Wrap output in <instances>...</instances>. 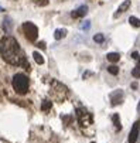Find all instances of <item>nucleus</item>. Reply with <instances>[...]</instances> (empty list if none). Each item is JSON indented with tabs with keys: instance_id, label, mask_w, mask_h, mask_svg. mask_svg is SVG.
Returning a JSON list of instances; mask_svg holds the SVG:
<instances>
[{
	"instance_id": "obj_1",
	"label": "nucleus",
	"mask_w": 140,
	"mask_h": 143,
	"mask_svg": "<svg viewBox=\"0 0 140 143\" xmlns=\"http://www.w3.org/2000/svg\"><path fill=\"white\" fill-rule=\"evenodd\" d=\"M0 52H2L4 61H7L9 64H13V65L24 64L26 69H30V65H28L27 60L24 58V52H21V48H20L19 43L13 37L6 35L2 40V43H0Z\"/></svg>"
},
{
	"instance_id": "obj_2",
	"label": "nucleus",
	"mask_w": 140,
	"mask_h": 143,
	"mask_svg": "<svg viewBox=\"0 0 140 143\" xmlns=\"http://www.w3.org/2000/svg\"><path fill=\"white\" fill-rule=\"evenodd\" d=\"M13 88L14 91L20 93V95H24V93L28 92V87H30V81H28V77L24 74H16L13 77Z\"/></svg>"
},
{
	"instance_id": "obj_3",
	"label": "nucleus",
	"mask_w": 140,
	"mask_h": 143,
	"mask_svg": "<svg viewBox=\"0 0 140 143\" xmlns=\"http://www.w3.org/2000/svg\"><path fill=\"white\" fill-rule=\"evenodd\" d=\"M21 30L24 33V35H26V38L28 40V41L34 43L37 38H38V28H37V26L34 23L31 21H26L21 24Z\"/></svg>"
},
{
	"instance_id": "obj_4",
	"label": "nucleus",
	"mask_w": 140,
	"mask_h": 143,
	"mask_svg": "<svg viewBox=\"0 0 140 143\" xmlns=\"http://www.w3.org/2000/svg\"><path fill=\"white\" fill-rule=\"evenodd\" d=\"M76 115H78V122L82 128L92 125V115L89 112L84 111V109H76Z\"/></svg>"
},
{
	"instance_id": "obj_5",
	"label": "nucleus",
	"mask_w": 140,
	"mask_h": 143,
	"mask_svg": "<svg viewBox=\"0 0 140 143\" xmlns=\"http://www.w3.org/2000/svg\"><path fill=\"white\" fill-rule=\"evenodd\" d=\"M123 99H125V92H123L122 89H116V91H113L110 93V104H112V106L122 104Z\"/></svg>"
},
{
	"instance_id": "obj_6",
	"label": "nucleus",
	"mask_w": 140,
	"mask_h": 143,
	"mask_svg": "<svg viewBox=\"0 0 140 143\" xmlns=\"http://www.w3.org/2000/svg\"><path fill=\"white\" fill-rule=\"evenodd\" d=\"M139 133H140V122H134L133 128H132L130 133H129V143H136L137 142V137H139Z\"/></svg>"
},
{
	"instance_id": "obj_7",
	"label": "nucleus",
	"mask_w": 140,
	"mask_h": 143,
	"mask_svg": "<svg viewBox=\"0 0 140 143\" xmlns=\"http://www.w3.org/2000/svg\"><path fill=\"white\" fill-rule=\"evenodd\" d=\"M86 13H88V6H81L78 7L76 10H74L71 13V17L72 19H78V17H84V16H86Z\"/></svg>"
},
{
	"instance_id": "obj_8",
	"label": "nucleus",
	"mask_w": 140,
	"mask_h": 143,
	"mask_svg": "<svg viewBox=\"0 0 140 143\" xmlns=\"http://www.w3.org/2000/svg\"><path fill=\"white\" fill-rule=\"evenodd\" d=\"M129 7H130V0H125V2H123L122 5L118 7V11L115 13V16H113V17H119V14L125 13V11H126L127 9H129Z\"/></svg>"
},
{
	"instance_id": "obj_9",
	"label": "nucleus",
	"mask_w": 140,
	"mask_h": 143,
	"mask_svg": "<svg viewBox=\"0 0 140 143\" xmlns=\"http://www.w3.org/2000/svg\"><path fill=\"white\" fill-rule=\"evenodd\" d=\"M65 35H67V30H65V28H58V30H55V33H54L55 40H61V38H64Z\"/></svg>"
},
{
	"instance_id": "obj_10",
	"label": "nucleus",
	"mask_w": 140,
	"mask_h": 143,
	"mask_svg": "<svg viewBox=\"0 0 140 143\" xmlns=\"http://www.w3.org/2000/svg\"><path fill=\"white\" fill-rule=\"evenodd\" d=\"M11 27H13V23H11V20L9 17L4 19V21H3V28H4L6 33H10L11 31Z\"/></svg>"
},
{
	"instance_id": "obj_11",
	"label": "nucleus",
	"mask_w": 140,
	"mask_h": 143,
	"mask_svg": "<svg viewBox=\"0 0 140 143\" xmlns=\"http://www.w3.org/2000/svg\"><path fill=\"white\" fill-rule=\"evenodd\" d=\"M106 58H108V61H110V62H118V61L120 60V55H119L118 52H109V54L106 55Z\"/></svg>"
},
{
	"instance_id": "obj_12",
	"label": "nucleus",
	"mask_w": 140,
	"mask_h": 143,
	"mask_svg": "<svg viewBox=\"0 0 140 143\" xmlns=\"http://www.w3.org/2000/svg\"><path fill=\"white\" fill-rule=\"evenodd\" d=\"M51 106H52V102H51V101L44 99V101H43V104H41V111L47 112V111H50V109H51Z\"/></svg>"
},
{
	"instance_id": "obj_13",
	"label": "nucleus",
	"mask_w": 140,
	"mask_h": 143,
	"mask_svg": "<svg viewBox=\"0 0 140 143\" xmlns=\"http://www.w3.org/2000/svg\"><path fill=\"white\" fill-rule=\"evenodd\" d=\"M112 120H113V125H115V128H116V130H120L122 129V125H120V119H119L118 113H113Z\"/></svg>"
},
{
	"instance_id": "obj_14",
	"label": "nucleus",
	"mask_w": 140,
	"mask_h": 143,
	"mask_svg": "<svg viewBox=\"0 0 140 143\" xmlns=\"http://www.w3.org/2000/svg\"><path fill=\"white\" fill-rule=\"evenodd\" d=\"M33 57H34V61H35L38 65H43V64H44V58H43V55H41L40 52L34 51V52H33Z\"/></svg>"
},
{
	"instance_id": "obj_15",
	"label": "nucleus",
	"mask_w": 140,
	"mask_h": 143,
	"mask_svg": "<svg viewBox=\"0 0 140 143\" xmlns=\"http://www.w3.org/2000/svg\"><path fill=\"white\" fill-rule=\"evenodd\" d=\"M129 23L133 27H140V19L134 17V16H130V17H129Z\"/></svg>"
},
{
	"instance_id": "obj_16",
	"label": "nucleus",
	"mask_w": 140,
	"mask_h": 143,
	"mask_svg": "<svg viewBox=\"0 0 140 143\" xmlns=\"http://www.w3.org/2000/svg\"><path fill=\"white\" fill-rule=\"evenodd\" d=\"M93 41L98 43V44H102L105 41V35L101 34V33H99V34H95V35H93Z\"/></svg>"
},
{
	"instance_id": "obj_17",
	"label": "nucleus",
	"mask_w": 140,
	"mask_h": 143,
	"mask_svg": "<svg viewBox=\"0 0 140 143\" xmlns=\"http://www.w3.org/2000/svg\"><path fill=\"white\" fill-rule=\"evenodd\" d=\"M108 72L112 75H118L119 74V68L116 67V65H109L108 67Z\"/></svg>"
},
{
	"instance_id": "obj_18",
	"label": "nucleus",
	"mask_w": 140,
	"mask_h": 143,
	"mask_svg": "<svg viewBox=\"0 0 140 143\" xmlns=\"http://www.w3.org/2000/svg\"><path fill=\"white\" fill-rule=\"evenodd\" d=\"M132 75L134 77V78H140V67L137 65L136 68H133V71H132Z\"/></svg>"
},
{
	"instance_id": "obj_19",
	"label": "nucleus",
	"mask_w": 140,
	"mask_h": 143,
	"mask_svg": "<svg viewBox=\"0 0 140 143\" xmlns=\"http://www.w3.org/2000/svg\"><path fill=\"white\" fill-rule=\"evenodd\" d=\"M35 2V5H38V6H47L48 5V0H34Z\"/></svg>"
},
{
	"instance_id": "obj_20",
	"label": "nucleus",
	"mask_w": 140,
	"mask_h": 143,
	"mask_svg": "<svg viewBox=\"0 0 140 143\" xmlns=\"http://www.w3.org/2000/svg\"><path fill=\"white\" fill-rule=\"evenodd\" d=\"M89 27H91V21H85V23L81 26V28H82V30H88Z\"/></svg>"
},
{
	"instance_id": "obj_21",
	"label": "nucleus",
	"mask_w": 140,
	"mask_h": 143,
	"mask_svg": "<svg viewBox=\"0 0 140 143\" xmlns=\"http://www.w3.org/2000/svg\"><path fill=\"white\" fill-rule=\"evenodd\" d=\"M38 47L41 48V50H45V43H44V41H41V43H38Z\"/></svg>"
},
{
	"instance_id": "obj_22",
	"label": "nucleus",
	"mask_w": 140,
	"mask_h": 143,
	"mask_svg": "<svg viewBox=\"0 0 140 143\" xmlns=\"http://www.w3.org/2000/svg\"><path fill=\"white\" fill-rule=\"evenodd\" d=\"M132 58H134V60H139V52H133V54H132Z\"/></svg>"
},
{
	"instance_id": "obj_23",
	"label": "nucleus",
	"mask_w": 140,
	"mask_h": 143,
	"mask_svg": "<svg viewBox=\"0 0 140 143\" xmlns=\"http://www.w3.org/2000/svg\"><path fill=\"white\" fill-rule=\"evenodd\" d=\"M132 88H133V89H136V88H137V84H136V82H133V84H132Z\"/></svg>"
},
{
	"instance_id": "obj_24",
	"label": "nucleus",
	"mask_w": 140,
	"mask_h": 143,
	"mask_svg": "<svg viewBox=\"0 0 140 143\" xmlns=\"http://www.w3.org/2000/svg\"><path fill=\"white\" fill-rule=\"evenodd\" d=\"M137 112H140V101H139V105H137Z\"/></svg>"
},
{
	"instance_id": "obj_25",
	"label": "nucleus",
	"mask_w": 140,
	"mask_h": 143,
	"mask_svg": "<svg viewBox=\"0 0 140 143\" xmlns=\"http://www.w3.org/2000/svg\"><path fill=\"white\" fill-rule=\"evenodd\" d=\"M3 10H4V9H3V7H0V11H3Z\"/></svg>"
},
{
	"instance_id": "obj_26",
	"label": "nucleus",
	"mask_w": 140,
	"mask_h": 143,
	"mask_svg": "<svg viewBox=\"0 0 140 143\" xmlns=\"http://www.w3.org/2000/svg\"><path fill=\"white\" fill-rule=\"evenodd\" d=\"M139 67H140V58H139Z\"/></svg>"
}]
</instances>
